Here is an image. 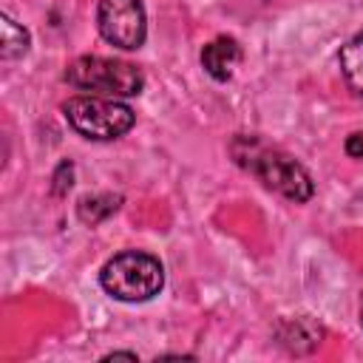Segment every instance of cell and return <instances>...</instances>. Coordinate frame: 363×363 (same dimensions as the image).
Returning <instances> with one entry per match:
<instances>
[{"label":"cell","instance_id":"obj_14","mask_svg":"<svg viewBox=\"0 0 363 363\" xmlns=\"http://www.w3.org/2000/svg\"><path fill=\"white\" fill-rule=\"evenodd\" d=\"M360 326H363V298H360Z\"/></svg>","mask_w":363,"mask_h":363},{"label":"cell","instance_id":"obj_5","mask_svg":"<svg viewBox=\"0 0 363 363\" xmlns=\"http://www.w3.org/2000/svg\"><path fill=\"white\" fill-rule=\"evenodd\" d=\"M96 28L105 43L136 51L147 37V17L142 0H99Z\"/></svg>","mask_w":363,"mask_h":363},{"label":"cell","instance_id":"obj_13","mask_svg":"<svg viewBox=\"0 0 363 363\" xmlns=\"http://www.w3.org/2000/svg\"><path fill=\"white\" fill-rule=\"evenodd\" d=\"M102 360H136V354H133V352H111V354H105Z\"/></svg>","mask_w":363,"mask_h":363},{"label":"cell","instance_id":"obj_12","mask_svg":"<svg viewBox=\"0 0 363 363\" xmlns=\"http://www.w3.org/2000/svg\"><path fill=\"white\" fill-rule=\"evenodd\" d=\"M346 153L354 159H363V133H352L346 139Z\"/></svg>","mask_w":363,"mask_h":363},{"label":"cell","instance_id":"obj_11","mask_svg":"<svg viewBox=\"0 0 363 363\" xmlns=\"http://www.w3.org/2000/svg\"><path fill=\"white\" fill-rule=\"evenodd\" d=\"M74 184V164L71 162H60L57 170H54V184H51V193L54 196H65Z\"/></svg>","mask_w":363,"mask_h":363},{"label":"cell","instance_id":"obj_8","mask_svg":"<svg viewBox=\"0 0 363 363\" xmlns=\"http://www.w3.org/2000/svg\"><path fill=\"white\" fill-rule=\"evenodd\" d=\"M122 204V196H113V193H94V196H82L77 201V216L82 224H99L105 221L108 216H113Z\"/></svg>","mask_w":363,"mask_h":363},{"label":"cell","instance_id":"obj_7","mask_svg":"<svg viewBox=\"0 0 363 363\" xmlns=\"http://www.w3.org/2000/svg\"><path fill=\"white\" fill-rule=\"evenodd\" d=\"M238 62H241V45L233 37H216L201 48V65L216 82H227Z\"/></svg>","mask_w":363,"mask_h":363},{"label":"cell","instance_id":"obj_6","mask_svg":"<svg viewBox=\"0 0 363 363\" xmlns=\"http://www.w3.org/2000/svg\"><path fill=\"white\" fill-rule=\"evenodd\" d=\"M275 340L292 354H309L323 340V326L309 315L281 318L275 323Z\"/></svg>","mask_w":363,"mask_h":363},{"label":"cell","instance_id":"obj_4","mask_svg":"<svg viewBox=\"0 0 363 363\" xmlns=\"http://www.w3.org/2000/svg\"><path fill=\"white\" fill-rule=\"evenodd\" d=\"M65 79L74 88L96 91L105 96H136L145 88V77L136 65L111 57H79L68 65Z\"/></svg>","mask_w":363,"mask_h":363},{"label":"cell","instance_id":"obj_3","mask_svg":"<svg viewBox=\"0 0 363 363\" xmlns=\"http://www.w3.org/2000/svg\"><path fill=\"white\" fill-rule=\"evenodd\" d=\"M62 116L85 139H119L136 122L133 108L113 96H71Z\"/></svg>","mask_w":363,"mask_h":363},{"label":"cell","instance_id":"obj_2","mask_svg":"<svg viewBox=\"0 0 363 363\" xmlns=\"http://www.w3.org/2000/svg\"><path fill=\"white\" fill-rule=\"evenodd\" d=\"M99 284L116 301L142 303L159 295V289L164 286V269L159 258L139 250H125L105 261V267L99 269Z\"/></svg>","mask_w":363,"mask_h":363},{"label":"cell","instance_id":"obj_9","mask_svg":"<svg viewBox=\"0 0 363 363\" xmlns=\"http://www.w3.org/2000/svg\"><path fill=\"white\" fill-rule=\"evenodd\" d=\"M337 62H340V71H343L346 82H349L357 94H363V31L354 34L346 45H340Z\"/></svg>","mask_w":363,"mask_h":363},{"label":"cell","instance_id":"obj_10","mask_svg":"<svg viewBox=\"0 0 363 363\" xmlns=\"http://www.w3.org/2000/svg\"><path fill=\"white\" fill-rule=\"evenodd\" d=\"M0 28H3V43H0L3 60H17V57H23V54L28 51V45H31L28 31H26L23 26H17L9 14L0 17Z\"/></svg>","mask_w":363,"mask_h":363},{"label":"cell","instance_id":"obj_1","mask_svg":"<svg viewBox=\"0 0 363 363\" xmlns=\"http://www.w3.org/2000/svg\"><path fill=\"white\" fill-rule=\"evenodd\" d=\"M230 153H233L235 164H241L244 170L258 176L264 182V187L281 193L284 199H289L295 204L312 199L315 184H312V176L306 173V167L301 162H295L289 153L269 147L261 136L238 133L230 142Z\"/></svg>","mask_w":363,"mask_h":363}]
</instances>
